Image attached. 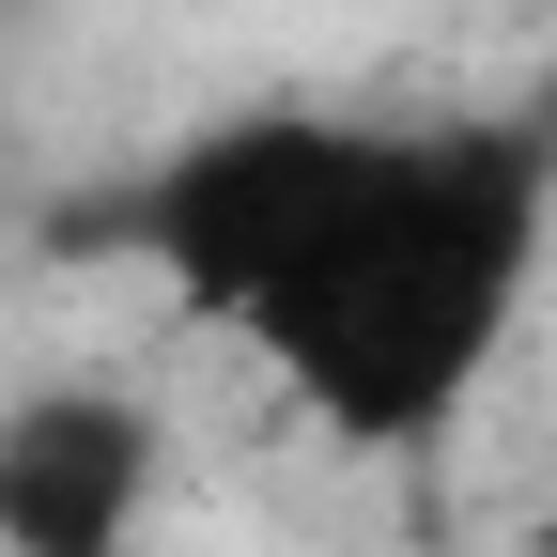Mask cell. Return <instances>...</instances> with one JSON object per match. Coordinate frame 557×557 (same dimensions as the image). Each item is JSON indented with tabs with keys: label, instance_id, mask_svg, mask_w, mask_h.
Returning <instances> with one entry per match:
<instances>
[{
	"label": "cell",
	"instance_id": "7a4b0ae2",
	"mask_svg": "<svg viewBox=\"0 0 557 557\" xmlns=\"http://www.w3.org/2000/svg\"><path fill=\"white\" fill-rule=\"evenodd\" d=\"M171 434L109 372H47L0 403V557H139Z\"/></svg>",
	"mask_w": 557,
	"mask_h": 557
},
{
	"label": "cell",
	"instance_id": "6da1fadb",
	"mask_svg": "<svg viewBox=\"0 0 557 557\" xmlns=\"http://www.w3.org/2000/svg\"><path fill=\"white\" fill-rule=\"evenodd\" d=\"M557 171L527 124L233 109L124 186V248L186 325L248 341L341 449H434L511 357Z\"/></svg>",
	"mask_w": 557,
	"mask_h": 557
}]
</instances>
